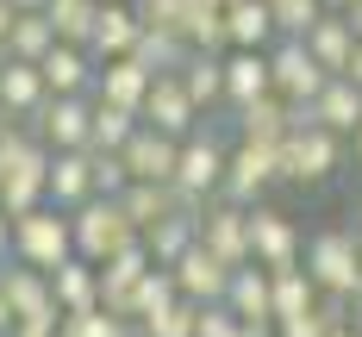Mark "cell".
<instances>
[{
	"label": "cell",
	"instance_id": "3",
	"mask_svg": "<svg viewBox=\"0 0 362 337\" xmlns=\"http://www.w3.org/2000/svg\"><path fill=\"white\" fill-rule=\"evenodd\" d=\"M306 275L319 281V294L356 300L362 294V256H356V225H325L306 237Z\"/></svg>",
	"mask_w": 362,
	"mask_h": 337
},
{
	"label": "cell",
	"instance_id": "2",
	"mask_svg": "<svg viewBox=\"0 0 362 337\" xmlns=\"http://www.w3.org/2000/svg\"><path fill=\"white\" fill-rule=\"evenodd\" d=\"M75 225V256H88V262H112V256H125L132 244H144V231L132 225V213H125V200H88V206H75L69 213Z\"/></svg>",
	"mask_w": 362,
	"mask_h": 337
},
{
	"label": "cell",
	"instance_id": "47",
	"mask_svg": "<svg viewBox=\"0 0 362 337\" xmlns=\"http://www.w3.org/2000/svg\"><path fill=\"white\" fill-rule=\"evenodd\" d=\"M50 0H13V13H44Z\"/></svg>",
	"mask_w": 362,
	"mask_h": 337
},
{
	"label": "cell",
	"instance_id": "45",
	"mask_svg": "<svg viewBox=\"0 0 362 337\" xmlns=\"http://www.w3.org/2000/svg\"><path fill=\"white\" fill-rule=\"evenodd\" d=\"M344 19H350V25H356V37H362V0H350V6H344Z\"/></svg>",
	"mask_w": 362,
	"mask_h": 337
},
{
	"label": "cell",
	"instance_id": "23",
	"mask_svg": "<svg viewBox=\"0 0 362 337\" xmlns=\"http://www.w3.org/2000/svg\"><path fill=\"white\" fill-rule=\"evenodd\" d=\"M225 306L244 319V325H275V275L269 268H238L231 275V294H225Z\"/></svg>",
	"mask_w": 362,
	"mask_h": 337
},
{
	"label": "cell",
	"instance_id": "7",
	"mask_svg": "<svg viewBox=\"0 0 362 337\" xmlns=\"http://www.w3.org/2000/svg\"><path fill=\"white\" fill-rule=\"evenodd\" d=\"M200 244L213 250L218 262H231V268H250L256 250H250V206H238V200H206V213H200Z\"/></svg>",
	"mask_w": 362,
	"mask_h": 337
},
{
	"label": "cell",
	"instance_id": "13",
	"mask_svg": "<svg viewBox=\"0 0 362 337\" xmlns=\"http://www.w3.org/2000/svg\"><path fill=\"white\" fill-rule=\"evenodd\" d=\"M119 156H125L132 182H175V169H181V138L156 131V125H138V138L119 150Z\"/></svg>",
	"mask_w": 362,
	"mask_h": 337
},
{
	"label": "cell",
	"instance_id": "38",
	"mask_svg": "<svg viewBox=\"0 0 362 337\" xmlns=\"http://www.w3.org/2000/svg\"><path fill=\"white\" fill-rule=\"evenodd\" d=\"M138 337H200V306L194 300H175L169 312H156L150 325H138Z\"/></svg>",
	"mask_w": 362,
	"mask_h": 337
},
{
	"label": "cell",
	"instance_id": "34",
	"mask_svg": "<svg viewBox=\"0 0 362 337\" xmlns=\"http://www.w3.org/2000/svg\"><path fill=\"white\" fill-rule=\"evenodd\" d=\"M337 325H350V300L319 294V306H313V312H300V319H281V325H275V337H331Z\"/></svg>",
	"mask_w": 362,
	"mask_h": 337
},
{
	"label": "cell",
	"instance_id": "9",
	"mask_svg": "<svg viewBox=\"0 0 362 337\" xmlns=\"http://www.w3.org/2000/svg\"><path fill=\"white\" fill-rule=\"evenodd\" d=\"M250 250L256 268H293V262H306V231L281 206H250Z\"/></svg>",
	"mask_w": 362,
	"mask_h": 337
},
{
	"label": "cell",
	"instance_id": "18",
	"mask_svg": "<svg viewBox=\"0 0 362 337\" xmlns=\"http://www.w3.org/2000/svg\"><path fill=\"white\" fill-rule=\"evenodd\" d=\"M37 69L50 81V94H94V88H100V57H94L88 44H57Z\"/></svg>",
	"mask_w": 362,
	"mask_h": 337
},
{
	"label": "cell",
	"instance_id": "10",
	"mask_svg": "<svg viewBox=\"0 0 362 337\" xmlns=\"http://www.w3.org/2000/svg\"><path fill=\"white\" fill-rule=\"evenodd\" d=\"M225 162H231V144H218L213 131L200 125L194 138H181V169H175V187L200 194V200H218V194H225Z\"/></svg>",
	"mask_w": 362,
	"mask_h": 337
},
{
	"label": "cell",
	"instance_id": "32",
	"mask_svg": "<svg viewBox=\"0 0 362 337\" xmlns=\"http://www.w3.org/2000/svg\"><path fill=\"white\" fill-rule=\"evenodd\" d=\"M181 37L194 50H231V25H225V6L218 0H194L187 19H181Z\"/></svg>",
	"mask_w": 362,
	"mask_h": 337
},
{
	"label": "cell",
	"instance_id": "37",
	"mask_svg": "<svg viewBox=\"0 0 362 337\" xmlns=\"http://www.w3.org/2000/svg\"><path fill=\"white\" fill-rule=\"evenodd\" d=\"M269 13H275V32H281V37H306L331 6H325V0H269Z\"/></svg>",
	"mask_w": 362,
	"mask_h": 337
},
{
	"label": "cell",
	"instance_id": "46",
	"mask_svg": "<svg viewBox=\"0 0 362 337\" xmlns=\"http://www.w3.org/2000/svg\"><path fill=\"white\" fill-rule=\"evenodd\" d=\"M344 75H350V81L362 88V44H356V57H350V69H344Z\"/></svg>",
	"mask_w": 362,
	"mask_h": 337
},
{
	"label": "cell",
	"instance_id": "43",
	"mask_svg": "<svg viewBox=\"0 0 362 337\" xmlns=\"http://www.w3.org/2000/svg\"><path fill=\"white\" fill-rule=\"evenodd\" d=\"M13 19H19V13H13V0H0V50H6V32H13Z\"/></svg>",
	"mask_w": 362,
	"mask_h": 337
},
{
	"label": "cell",
	"instance_id": "52",
	"mask_svg": "<svg viewBox=\"0 0 362 337\" xmlns=\"http://www.w3.org/2000/svg\"><path fill=\"white\" fill-rule=\"evenodd\" d=\"M356 256H362V225H356Z\"/></svg>",
	"mask_w": 362,
	"mask_h": 337
},
{
	"label": "cell",
	"instance_id": "17",
	"mask_svg": "<svg viewBox=\"0 0 362 337\" xmlns=\"http://www.w3.org/2000/svg\"><path fill=\"white\" fill-rule=\"evenodd\" d=\"M300 112L306 107H293L281 94H262L250 107H238V138H244V144H288V131L300 125Z\"/></svg>",
	"mask_w": 362,
	"mask_h": 337
},
{
	"label": "cell",
	"instance_id": "12",
	"mask_svg": "<svg viewBox=\"0 0 362 337\" xmlns=\"http://www.w3.org/2000/svg\"><path fill=\"white\" fill-rule=\"evenodd\" d=\"M144 125L169 131V138H194L200 131V107H194V94H187L181 75H156V88L144 100Z\"/></svg>",
	"mask_w": 362,
	"mask_h": 337
},
{
	"label": "cell",
	"instance_id": "31",
	"mask_svg": "<svg viewBox=\"0 0 362 337\" xmlns=\"http://www.w3.org/2000/svg\"><path fill=\"white\" fill-rule=\"evenodd\" d=\"M269 275H275V325L319 306V281L306 275V262H293V268H269Z\"/></svg>",
	"mask_w": 362,
	"mask_h": 337
},
{
	"label": "cell",
	"instance_id": "26",
	"mask_svg": "<svg viewBox=\"0 0 362 337\" xmlns=\"http://www.w3.org/2000/svg\"><path fill=\"white\" fill-rule=\"evenodd\" d=\"M50 294L63 312H81V306H100V262L69 256L63 268H50Z\"/></svg>",
	"mask_w": 362,
	"mask_h": 337
},
{
	"label": "cell",
	"instance_id": "24",
	"mask_svg": "<svg viewBox=\"0 0 362 337\" xmlns=\"http://www.w3.org/2000/svg\"><path fill=\"white\" fill-rule=\"evenodd\" d=\"M150 268H156V256H150L144 244H132L125 256L100 262V306H112V312H125V300L138 294V281H144Z\"/></svg>",
	"mask_w": 362,
	"mask_h": 337
},
{
	"label": "cell",
	"instance_id": "51",
	"mask_svg": "<svg viewBox=\"0 0 362 337\" xmlns=\"http://www.w3.org/2000/svg\"><path fill=\"white\" fill-rule=\"evenodd\" d=\"M325 6H331V13H344V6H350V0H325Z\"/></svg>",
	"mask_w": 362,
	"mask_h": 337
},
{
	"label": "cell",
	"instance_id": "36",
	"mask_svg": "<svg viewBox=\"0 0 362 337\" xmlns=\"http://www.w3.org/2000/svg\"><path fill=\"white\" fill-rule=\"evenodd\" d=\"M138 125H144L138 112H125V107H107V100H94V150H112V156H119V150H125L132 138H138Z\"/></svg>",
	"mask_w": 362,
	"mask_h": 337
},
{
	"label": "cell",
	"instance_id": "4",
	"mask_svg": "<svg viewBox=\"0 0 362 337\" xmlns=\"http://www.w3.org/2000/svg\"><path fill=\"white\" fill-rule=\"evenodd\" d=\"M13 256L32 262V268H63L75 256V225L63 206H32V213H19L13 219Z\"/></svg>",
	"mask_w": 362,
	"mask_h": 337
},
{
	"label": "cell",
	"instance_id": "15",
	"mask_svg": "<svg viewBox=\"0 0 362 337\" xmlns=\"http://www.w3.org/2000/svg\"><path fill=\"white\" fill-rule=\"evenodd\" d=\"M50 100V81L37 63H19V57H0V112L6 119H37Z\"/></svg>",
	"mask_w": 362,
	"mask_h": 337
},
{
	"label": "cell",
	"instance_id": "49",
	"mask_svg": "<svg viewBox=\"0 0 362 337\" xmlns=\"http://www.w3.org/2000/svg\"><path fill=\"white\" fill-rule=\"evenodd\" d=\"M331 337H362V331H356V325H337V331H331Z\"/></svg>",
	"mask_w": 362,
	"mask_h": 337
},
{
	"label": "cell",
	"instance_id": "33",
	"mask_svg": "<svg viewBox=\"0 0 362 337\" xmlns=\"http://www.w3.org/2000/svg\"><path fill=\"white\" fill-rule=\"evenodd\" d=\"M175 300H181L175 275H169V268H150L144 281H138V294L125 300V319H132V325H150V319H156V312H169Z\"/></svg>",
	"mask_w": 362,
	"mask_h": 337
},
{
	"label": "cell",
	"instance_id": "8",
	"mask_svg": "<svg viewBox=\"0 0 362 337\" xmlns=\"http://www.w3.org/2000/svg\"><path fill=\"white\" fill-rule=\"evenodd\" d=\"M32 125L50 150H94V94H50Z\"/></svg>",
	"mask_w": 362,
	"mask_h": 337
},
{
	"label": "cell",
	"instance_id": "41",
	"mask_svg": "<svg viewBox=\"0 0 362 337\" xmlns=\"http://www.w3.org/2000/svg\"><path fill=\"white\" fill-rule=\"evenodd\" d=\"M0 262H13V213L0 206Z\"/></svg>",
	"mask_w": 362,
	"mask_h": 337
},
{
	"label": "cell",
	"instance_id": "1",
	"mask_svg": "<svg viewBox=\"0 0 362 337\" xmlns=\"http://www.w3.org/2000/svg\"><path fill=\"white\" fill-rule=\"evenodd\" d=\"M337 169H344V138L325 131L313 112H300V125L281 144V182L288 187H325Z\"/></svg>",
	"mask_w": 362,
	"mask_h": 337
},
{
	"label": "cell",
	"instance_id": "11",
	"mask_svg": "<svg viewBox=\"0 0 362 337\" xmlns=\"http://www.w3.org/2000/svg\"><path fill=\"white\" fill-rule=\"evenodd\" d=\"M169 275H175L181 300H194V306H218V300L231 294V275H238V268H231V262H218L206 244H194V250H187Z\"/></svg>",
	"mask_w": 362,
	"mask_h": 337
},
{
	"label": "cell",
	"instance_id": "48",
	"mask_svg": "<svg viewBox=\"0 0 362 337\" xmlns=\"http://www.w3.org/2000/svg\"><path fill=\"white\" fill-rule=\"evenodd\" d=\"M350 325H356V331H362V294L350 300Z\"/></svg>",
	"mask_w": 362,
	"mask_h": 337
},
{
	"label": "cell",
	"instance_id": "42",
	"mask_svg": "<svg viewBox=\"0 0 362 337\" xmlns=\"http://www.w3.org/2000/svg\"><path fill=\"white\" fill-rule=\"evenodd\" d=\"M13 325H19V319H13V300H6V288H0V337H13Z\"/></svg>",
	"mask_w": 362,
	"mask_h": 337
},
{
	"label": "cell",
	"instance_id": "53",
	"mask_svg": "<svg viewBox=\"0 0 362 337\" xmlns=\"http://www.w3.org/2000/svg\"><path fill=\"white\" fill-rule=\"evenodd\" d=\"M356 225H362V200H356Z\"/></svg>",
	"mask_w": 362,
	"mask_h": 337
},
{
	"label": "cell",
	"instance_id": "14",
	"mask_svg": "<svg viewBox=\"0 0 362 337\" xmlns=\"http://www.w3.org/2000/svg\"><path fill=\"white\" fill-rule=\"evenodd\" d=\"M88 200H100V182H94V150H57L50 156V206H88Z\"/></svg>",
	"mask_w": 362,
	"mask_h": 337
},
{
	"label": "cell",
	"instance_id": "25",
	"mask_svg": "<svg viewBox=\"0 0 362 337\" xmlns=\"http://www.w3.org/2000/svg\"><path fill=\"white\" fill-rule=\"evenodd\" d=\"M225 25H231V50H275L281 44L269 0H231L225 6Z\"/></svg>",
	"mask_w": 362,
	"mask_h": 337
},
{
	"label": "cell",
	"instance_id": "29",
	"mask_svg": "<svg viewBox=\"0 0 362 337\" xmlns=\"http://www.w3.org/2000/svg\"><path fill=\"white\" fill-rule=\"evenodd\" d=\"M181 81H187V94H194V107L206 112L225 100V50H194L187 63H181Z\"/></svg>",
	"mask_w": 362,
	"mask_h": 337
},
{
	"label": "cell",
	"instance_id": "50",
	"mask_svg": "<svg viewBox=\"0 0 362 337\" xmlns=\"http://www.w3.org/2000/svg\"><path fill=\"white\" fill-rule=\"evenodd\" d=\"M350 150H356V169H362V131H356V138H350Z\"/></svg>",
	"mask_w": 362,
	"mask_h": 337
},
{
	"label": "cell",
	"instance_id": "20",
	"mask_svg": "<svg viewBox=\"0 0 362 337\" xmlns=\"http://www.w3.org/2000/svg\"><path fill=\"white\" fill-rule=\"evenodd\" d=\"M0 288L13 300V319H37V312H63L57 294H50V268H32V262H0Z\"/></svg>",
	"mask_w": 362,
	"mask_h": 337
},
{
	"label": "cell",
	"instance_id": "19",
	"mask_svg": "<svg viewBox=\"0 0 362 337\" xmlns=\"http://www.w3.org/2000/svg\"><path fill=\"white\" fill-rule=\"evenodd\" d=\"M262 94H275V69H269V50H225V107H250Z\"/></svg>",
	"mask_w": 362,
	"mask_h": 337
},
{
	"label": "cell",
	"instance_id": "28",
	"mask_svg": "<svg viewBox=\"0 0 362 337\" xmlns=\"http://www.w3.org/2000/svg\"><path fill=\"white\" fill-rule=\"evenodd\" d=\"M57 44H63V37H57V25H50L44 13H19V19H13V32H6V50H0V57H19V63H44Z\"/></svg>",
	"mask_w": 362,
	"mask_h": 337
},
{
	"label": "cell",
	"instance_id": "39",
	"mask_svg": "<svg viewBox=\"0 0 362 337\" xmlns=\"http://www.w3.org/2000/svg\"><path fill=\"white\" fill-rule=\"evenodd\" d=\"M132 6H138V19L150 32H181V19H187L194 0H132Z\"/></svg>",
	"mask_w": 362,
	"mask_h": 337
},
{
	"label": "cell",
	"instance_id": "30",
	"mask_svg": "<svg viewBox=\"0 0 362 337\" xmlns=\"http://www.w3.org/2000/svg\"><path fill=\"white\" fill-rule=\"evenodd\" d=\"M100 13H107V0H50V6H44V19L57 25L63 44H94Z\"/></svg>",
	"mask_w": 362,
	"mask_h": 337
},
{
	"label": "cell",
	"instance_id": "21",
	"mask_svg": "<svg viewBox=\"0 0 362 337\" xmlns=\"http://www.w3.org/2000/svg\"><path fill=\"white\" fill-rule=\"evenodd\" d=\"M306 112H313L325 131H337V138L350 144V138L362 131V88L350 81V75H331V81H325V94H319V100H313Z\"/></svg>",
	"mask_w": 362,
	"mask_h": 337
},
{
	"label": "cell",
	"instance_id": "16",
	"mask_svg": "<svg viewBox=\"0 0 362 337\" xmlns=\"http://www.w3.org/2000/svg\"><path fill=\"white\" fill-rule=\"evenodd\" d=\"M150 88H156V75H150L138 57H112V63H100V88H94V100L125 107V112H138V119H144Z\"/></svg>",
	"mask_w": 362,
	"mask_h": 337
},
{
	"label": "cell",
	"instance_id": "22",
	"mask_svg": "<svg viewBox=\"0 0 362 337\" xmlns=\"http://www.w3.org/2000/svg\"><path fill=\"white\" fill-rule=\"evenodd\" d=\"M144 44V19H138V6L132 0H107V13H100V25H94V57L100 63H112V57H132Z\"/></svg>",
	"mask_w": 362,
	"mask_h": 337
},
{
	"label": "cell",
	"instance_id": "5",
	"mask_svg": "<svg viewBox=\"0 0 362 337\" xmlns=\"http://www.w3.org/2000/svg\"><path fill=\"white\" fill-rule=\"evenodd\" d=\"M281 182V144H231V162H225V200L238 206H262V194Z\"/></svg>",
	"mask_w": 362,
	"mask_h": 337
},
{
	"label": "cell",
	"instance_id": "40",
	"mask_svg": "<svg viewBox=\"0 0 362 337\" xmlns=\"http://www.w3.org/2000/svg\"><path fill=\"white\" fill-rule=\"evenodd\" d=\"M238 325H244V319H238L225 300H218V306H200V337H231Z\"/></svg>",
	"mask_w": 362,
	"mask_h": 337
},
{
	"label": "cell",
	"instance_id": "6",
	"mask_svg": "<svg viewBox=\"0 0 362 337\" xmlns=\"http://www.w3.org/2000/svg\"><path fill=\"white\" fill-rule=\"evenodd\" d=\"M269 69H275V94L293 100V107H313V100L325 94V81H331V69L306 50V37H281V44L269 50Z\"/></svg>",
	"mask_w": 362,
	"mask_h": 337
},
{
	"label": "cell",
	"instance_id": "27",
	"mask_svg": "<svg viewBox=\"0 0 362 337\" xmlns=\"http://www.w3.org/2000/svg\"><path fill=\"white\" fill-rule=\"evenodd\" d=\"M356 44H362V37H356V25H350L344 13H325V19H319V25L306 32V50H313V57H319V63H325L331 75H344V69H350Z\"/></svg>",
	"mask_w": 362,
	"mask_h": 337
},
{
	"label": "cell",
	"instance_id": "44",
	"mask_svg": "<svg viewBox=\"0 0 362 337\" xmlns=\"http://www.w3.org/2000/svg\"><path fill=\"white\" fill-rule=\"evenodd\" d=\"M231 337H275V325H238Z\"/></svg>",
	"mask_w": 362,
	"mask_h": 337
},
{
	"label": "cell",
	"instance_id": "35",
	"mask_svg": "<svg viewBox=\"0 0 362 337\" xmlns=\"http://www.w3.org/2000/svg\"><path fill=\"white\" fill-rule=\"evenodd\" d=\"M63 337H138V325L112 306H81V312H63Z\"/></svg>",
	"mask_w": 362,
	"mask_h": 337
}]
</instances>
